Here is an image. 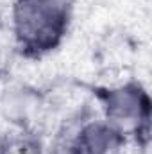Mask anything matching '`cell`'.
<instances>
[{
	"mask_svg": "<svg viewBox=\"0 0 152 154\" xmlns=\"http://www.w3.org/2000/svg\"><path fill=\"white\" fill-rule=\"evenodd\" d=\"M72 0H14L13 25L20 47L43 54L57 47L68 25Z\"/></svg>",
	"mask_w": 152,
	"mask_h": 154,
	"instance_id": "obj_1",
	"label": "cell"
},
{
	"mask_svg": "<svg viewBox=\"0 0 152 154\" xmlns=\"http://www.w3.org/2000/svg\"><path fill=\"white\" fill-rule=\"evenodd\" d=\"M118 131L106 120H84L59 134L52 154H108Z\"/></svg>",
	"mask_w": 152,
	"mask_h": 154,
	"instance_id": "obj_2",
	"label": "cell"
},
{
	"mask_svg": "<svg viewBox=\"0 0 152 154\" xmlns=\"http://www.w3.org/2000/svg\"><path fill=\"white\" fill-rule=\"evenodd\" d=\"M104 108L108 122L114 129L118 125L138 127L140 122L149 118V99L138 86H122L109 90L104 97Z\"/></svg>",
	"mask_w": 152,
	"mask_h": 154,
	"instance_id": "obj_3",
	"label": "cell"
},
{
	"mask_svg": "<svg viewBox=\"0 0 152 154\" xmlns=\"http://www.w3.org/2000/svg\"><path fill=\"white\" fill-rule=\"evenodd\" d=\"M0 154H43V151L34 134L25 131H13L2 138Z\"/></svg>",
	"mask_w": 152,
	"mask_h": 154,
	"instance_id": "obj_4",
	"label": "cell"
}]
</instances>
